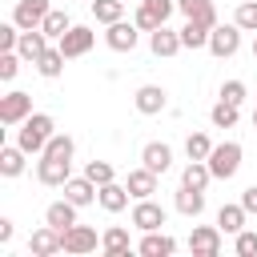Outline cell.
Returning <instances> with one entry per match:
<instances>
[{"label": "cell", "mask_w": 257, "mask_h": 257, "mask_svg": "<svg viewBox=\"0 0 257 257\" xmlns=\"http://www.w3.org/2000/svg\"><path fill=\"white\" fill-rule=\"evenodd\" d=\"M52 137H56V120H52L48 112H32V116L16 128V145H20L28 157H32V153L40 157V153H44V145H48Z\"/></svg>", "instance_id": "obj_1"}, {"label": "cell", "mask_w": 257, "mask_h": 257, "mask_svg": "<svg viewBox=\"0 0 257 257\" xmlns=\"http://www.w3.org/2000/svg\"><path fill=\"white\" fill-rule=\"evenodd\" d=\"M237 169H241V145H237V141L213 145V153H209V173H213V181H229V177H237Z\"/></svg>", "instance_id": "obj_2"}, {"label": "cell", "mask_w": 257, "mask_h": 257, "mask_svg": "<svg viewBox=\"0 0 257 257\" xmlns=\"http://www.w3.org/2000/svg\"><path fill=\"white\" fill-rule=\"evenodd\" d=\"M173 8H177V0H141V8H137V16H133V24H137L141 32H157V28L173 16Z\"/></svg>", "instance_id": "obj_3"}, {"label": "cell", "mask_w": 257, "mask_h": 257, "mask_svg": "<svg viewBox=\"0 0 257 257\" xmlns=\"http://www.w3.org/2000/svg\"><path fill=\"white\" fill-rule=\"evenodd\" d=\"M221 225H197L193 233H189V253L193 257H217L221 253Z\"/></svg>", "instance_id": "obj_4"}, {"label": "cell", "mask_w": 257, "mask_h": 257, "mask_svg": "<svg viewBox=\"0 0 257 257\" xmlns=\"http://www.w3.org/2000/svg\"><path fill=\"white\" fill-rule=\"evenodd\" d=\"M32 116V96L28 92H8V96H0V124H24Z\"/></svg>", "instance_id": "obj_5"}, {"label": "cell", "mask_w": 257, "mask_h": 257, "mask_svg": "<svg viewBox=\"0 0 257 257\" xmlns=\"http://www.w3.org/2000/svg\"><path fill=\"white\" fill-rule=\"evenodd\" d=\"M92 40H96V32L92 28H84V24H72L60 40H56V48L68 56V60H76V56H84L88 48H92Z\"/></svg>", "instance_id": "obj_6"}, {"label": "cell", "mask_w": 257, "mask_h": 257, "mask_svg": "<svg viewBox=\"0 0 257 257\" xmlns=\"http://www.w3.org/2000/svg\"><path fill=\"white\" fill-rule=\"evenodd\" d=\"M241 48V28L237 24H213V32H209V52L213 56H233Z\"/></svg>", "instance_id": "obj_7"}, {"label": "cell", "mask_w": 257, "mask_h": 257, "mask_svg": "<svg viewBox=\"0 0 257 257\" xmlns=\"http://www.w3.org/2000/svg\"><path fill=\"white\" fill-rule=\"evenodd\" d=\"M28 253H36V257L64 253V233H60L56 225H48V221H44V229H36V233L28 237Z\"/></svg>", "instance_id": "obj_8"}, {"label": "cell", "mask_w": 257, "mask_h": 257, "mask_svg": "<svg viewBox=\"0 0 257 257\" xmlns=\"http://www.w3.org/2000/svg\"><path fill=\"white\" fill-rule=\"evenodd\" d=\"M100 241H96V229L92 225H68L64 229V253H72V257H84V253H92Z\"/></svg>", "instance_id": "obj_9"}, {"label": "cell", "mask_w": 257, "mask_h": 257, "mask_svg": "<svg viewBox=\"0 0 257 257\" xmlns=\"http://www.w3.org/2000/svg\"><path fill=\"white\" fill-rule=\"evenodd\" d=\"M133 225H137L141 233H153V229L165 225V209H161L153 197H141V201L133 205Z\"/></svg>", "instance_id": "obj_10"}, {"label": "cell", "mask_w": 257, "mask_h": 257, "mask_svg": "<svg viewBox=\"0 0 257 257\" xmlns=\"http://www.w3.org/2000/svg\"><path fill=\"white\" fill-rule=\"evenodd\" d=\"M133 104H137V112H145V116H157V112H165V104H169V92H165L161 84H141V88H137V96H133Z\"/></svg>", "instance_id": "obj_11"}, {"label": "cell", "mask_w": 257, "mask_h": 257, "mask_svg": "<svg viewBox=\"0 0 257 257\" xmlns=\"http://www.w3.org/2000/svg\"><path fill=\"white\" fill-rule=\"evenodd\" d=\"M48 12H52V8H48V0H16L12 20H16L20 28H40Z\"/></svg>", "instance_id": "obj_12"}, {"label": "cell", "mask_w": 257, "mask_h": 257, "mask_svg": "<svg viewBox=\"0 0 257 257\" xmlns=\"http://www.w3.org/2000/svg\"><path fill=\"white\" fill-rule=\"evenodd\" d=\"M36 177H40V185H64V181L72 177V161L40 157V161H36Z\"/></svg>", "instance_id": "obj_13"}, {"label": "cell", "mask_w": 257, "mask_h": 257, "mask_svg": "<svg viewBox=\"0 0 257 257\" xmlns=\"http://www.w3.org/2000/svg\"><path fill=\"white\" fill-rule=\"evenodd\" d=\"M137 36H141V28L137 24H124V20L108 24V32H104V40H108L112 52H133L137 48Z\"/></svg>", "instance_id": "obj_14"}, {"label": "cell", "mask_w": 257, "mask_h": 257, "mask_svg": "<svg viewBox=\"0 0 257 257\" xmlns=\"http://www.w3.org/2000/svg\"><path fill=\"white\" fill-rule=\"evenodd\" d=\"M141 165L161 177V173H169V165H173V149H169L165 141H149V145L141 149Z\"/></svg>", "instance_id": "obj_15"}, {"label": "cell", "mask_w": 257, "mask_h": 257, "mask_svg": "<svg viewBox=\"0 0 257 257\" xmlns=\"http://www.w3.org/2000/svg\"><path fill=\"white\" fill-rule=\"evenodd\" d=\"M48 48V36H44V28H20V40H16V52L24 56V60H40V52Z\"/></svg>", "instance_id": "obj_16"}, {"label": "cell", "mask_w": 257, "mask_h": 257, "mask_svg": "<svg viewBox=\"0 0 257 257\" xmlns=\"http://www.w3.org/2000/svg\"><path fill=\"white\" fill-rule=\"evenodd\" d=\"M149 48H153V56H177L185 44H181V32H173V28H157V32H149Z\"/></svg>", "instance_id": "obj_17"}, {"label": "cell", "mask_w": 257, "mask_h": 257, "mask_svg": "<svg viewBox=\"0 0 257 257\" xmlns=\"http://www.w3.org/2000/svg\"><path fill=\"white\" fill-rule=\"evenodd\" d=\"M96 193H100V185H92L88 177H68V181H64V197H68L72 205H80V209H84V205H92V201H96Z\"/></svg>", "instance_id": "obj_18"}, {"label": "cell", "mask_w": 257, "mask_h": 257, "mask_svg": "<svg viewBox=\"0 0 257 257\" xmlns=\"http://www.w3.org/2000/svg\"><path fill=\"white\" fill-rule=\"evenodd\" d=\"M128 185H116V181H108V185H100V193H96V201H100V209L104 213H120V209H128Z\"/></svg>", "instance_id": "obj_19"}, {"label": "cell", "mask_w": 257, "mask_h": 257, "mask_svg": "<svg viewBox=\"0 0 257 257\" xmlns=\"http://www.w3.org/2000/svg\"><path fill=\"white\" fill-rule=\"evenodd\" d=\"M137 253H141V257H173V253H177V241H173L169 233H157V229H153V233H145V241L137 245Z\"/></svg>", "instance_id": "obj_20"}, {"label": "cell", "mask_w": 257, "mask_h": 257, "mask_svg": "<svg viewBox=\"0 0 257 257\" xmlns=\"http://www.w3.org/2000/svg\"><path fill=\"white\" fill-rule=\"evenodd\" d=\"M76 209H80V205H72L68 197H64V201H52V205L44 209V221H48V225H56V229L64 233L68 225H76Z\"/></svg>", "instance_id": "obj_21"}, {"label": "cell", "mask_w": 257, "mask_h": 257, "mask_svg": "<svg viewBox=\"0 0 257 257\" xmlns=\"http://www.w3.org/2000/svg\"><path fill=\"white\" fill-rule=\"evenodd\" d=\"M245 217H249V209H245L241 201H237V205H221V209H217V225H221V233H233V237L245 229Z\"/></svg>", "instance_id": "obj_22"}, {"label": "cell", "mask_w": 257, "mask_h": 257, "mask_svg": "<svg viewBox=\"0 0 257 257\" xmlns=\"http://www.w3.org/2000/svg\"><path fill=\"white\" fill-rule=\"evenodd\" d=\"M124 185H128V193H133L137 201H141V197H153V193H157V173L141 165V169H133V173H128V181H124Z\"/></svg>", "instance_id": "obj_23"}, {"label": "cell", "mask_w": 257, "mask_h": 257, "mask_svg": "<svg viewBox=\"0 0 257 257\" xmlns=\"http://www.w3.org/2000/svg\"><path fill=\"white\" fill-rule=\"evenodd\" d=\"M177 213H185V217H201V213H205V189H189V185H181V189H177Z\"/></svg>", "instance_id": "obj_24"}, {"label": "cell", "mask_w": 257, "mask_h": 257, "mask_svg": "<svg viewBox=\"0 0 257 257\" xmlns=\"http://www.w3.org/2000/svg\"><path fill=\"white\" fill-rule=\"evenodd\" d=\"M177 8L185 12V20H201V24H217V8H213V0H177Z\"/></svg>", "instance_id": "obj_25"}, {"label": "cell", "mask_w": 257, "mask_h": 257, "mask_svg": "<svg viewBox=\"0 0 257 257\" xmlns=\"http://www.w3.org/2000/svg\"><path fill=\"white\" fill-rule=\"evenodd\" d=\"M24 157H28V153H24L20 145H4V149H0V177H20V173H24Z\"/></svg>", "instance_id": "obj_26"}, {"label": "cell", "mask_w": 257, "mask_h": 257, "mask_svg": "<svg viewBox=\"0 0 257 257\" xmlns=\"http://www.w3.org/2000/svg\"><path fill=\"white\" fill-rule=\"evenodd\" d=\"M100 249H104L108 257H124V253H128V229L108 225V229H104V237H100Z\"/></svg>", "instance_id": "obj_27"}, {"label": "cell", "mask_w": 257, "mask_h": 257, "mask_svg": "<svg viewBox=\"0 0 257 257\" xmlns=\"http://www.w3.org/2000/svg\"><path fill=\"white\" fill-rule=\"evenodd\" d=\"M209 24H201V20H185V28H181V44L185 48H209Z\"/></svg>", "instance_id": "obj_28"}, {"label": "cell", "mask_w": 257, "mask_h": 257, "mask_svg": "<svg viewBox=\"0 0 257 257\" xmlns=\"http://www.w3.org/2000/svg\"><path fill=\"white\" fill-rule=\"evenodd\" d=\"M64 60H68V56H64L60 48H44V52H40V60H36V72H40V76H48V80H56V76L64 72Z\"/></svg>", "instance_id": "obj_29"}, {"label": "cell", "mask_w": 257, "mask_h": 257, "mask_svg": "<svg viewBox=\"0 0 257 257\" xmlns=\"http://www.w3.org/2000/svg\"><path fill=\"white\" fill-rule=\"evenodd\" d=\"M209 181H213L209 161H189V165H185V173H181V185H189V189H205Z\"/></svg>", "instance_id": "obj_30"}, {"label": "cell", "mask_w": 257, "mask_h": 257, "mask_svg": "<svg viewBox=\"0 0 257 257\" xmlns=\"http://www.w3.org/2000/svg\"><path fill=\"white\" fill-rule=\"evenodd\" d=\"M88 4H92V16H96L100 24L124 20V0H88Z\"/></svg>", "instance_id": "obj_31"}, {"label": "cell", "mask_w": 257, "mask_h": 257, "mask_svg": "<svg viewBox=\"0 0 257 257\" xmlns=\"http://www.w3.org/2000/svg\"><path fill=\"white\" fill-rule=\"evenodd\" d=\"M237 108H241V104H229V100H217V104H213V112H209V120H213L217 128H233V124H237V116H241Z\"/></svg>", "instance_id": "obj_32"}, {"label": "cell", "mask_w": 257, "mask_h": 257, "mask_svg": "<svg viewBox=\"0 0 257 257\" xmlns=\"http://www.w3.org/2000/svg\"><path fill=\"white\" fill-rule=\"evenodd\" d=\"M40 28H44V36H56V40H60V36H64V32L72 28V20H68V12L52 8V12L44 16V24H40Z\"/></svg>", "instance_id": "obj_33"}, {"label": "cell", "mask_w": 257, "mask_h": 257, "mask_svg": "<svg viewBox=\"0 0 257 257\" xmlns=\"http://www.w3.org/2000/svg\"><path fill=\"white\" fill-rule=\"evenodd\" d=\"M185 153H189V161H209V153H213V141H209L205 133H189V141H185Z\"/></svg>", "instance_id": "obj_34"}, {"label": "cell", "mask_w": 257, "mask_h": 257, "mask_svg": "<svg viewBox=\"0 0 257 257\" xmlns=\"http://www.w3.org/2000/svg\"><path fill=\"white\" fill-rule=\"evenodd\" d=\"M72 149H76V145H72V137H68V133H56V137L44 145V153H40V157H60V161H72Z\"/></svg>", "instance_id": "obj_35"}, {"label": "cell", "mask_w": 257, "mask_h": 257, "mask_svg": "<svg viewBox=\"0 0 257 257\" xmlns=\"http://www.w3.org/2000/svg\"><path fill=\"white\" fill-rule=\"evenodd\" d=\"M233 24H237L241 32H257V0H245V4H237V12H233Z\"/></svg>", "instance_id": "obj_36"}, {"label": "cell", "mask_w": 257, "mask_h": 257, "mask_svg": "<svg viewBox=\"0 0 257 257\" xmlns=\"http://www.w3.org/2000/svg\"><path fill=\"white\" fill-rule=\"evenodd\" d=\"M84 177H88L92 185H108V181H116V169H112L108 161H88V165H84Z\"/></svg>", "instance_id": "obj_37"}, {"label": "cell", "mask_w": 257, "mask_h": 257, "mask_svg": "<svg viewBox=\"0 0 257 257\" xmlns=\"http://www.w3.org/2000/svg\"><path fill=\"white\" fill-rule=\"evenodd\" d=\"M16 72H20V52H16V48L0 52V80H12Z\"/></svg>", "instance_id": "obj_38"}, {"label": "cell", "mask_w": 257, "mask_h": 257, "mask_svg": "<svg viewBox=\"0 0 257 257\" xmlns=\"http://www.w3.org/2000/svg\"><path fill=\"white\" fill-rule=\"evenodd\" d=\"M221 100L241 104V100H245V84H241V80H225V84H221Z\"/></svg>", "instance_id": "obj_39"}, {"label": "cell", "mask_w": 257, "mask_h": 257, "mask_svg": "<svg viewBox=\"0 0 257 257\" xmlns=\"http://www.w3.org/2000/svg\"><path fill=\"white\" fill-rule=\"evenodd\" d=\"M237 253H241V257H253V253H257V233L241 229V233H237Z\"/></svg>", "instance_id": "obj_40"}, {"label": "cell", "mask_w": 257, "mask_h": 257, "mask_svg": "<svg viewBox=\"0 0 257 257\" xmlns=\"http://www.w3.org/2000/svg\"><path fill=\"white\" fill-rule=\"evenodd\" d=\"M241 205H245L249 213H257V185H249V189L241 193Z\"/></svg>", "instance_id": "obj_41"}, {"label": "cell", "mask_w": 257, "mask_h": 257, "mask_svg": "<svg viewBox=\"0 0 257 257\" xmlns=\"http://www.w3.org/2000/svg\"><path fill=\"white\" fill-rule=\"evenodd\" d=\"M8 241H12V221L0 217V245H8Z\"/></svg>", "instance_id": "obj_42"}, {"label": "cell", "mask_w": 257, "mask_h": 257, "mask_svg": "<svg viewBox=\"0 0 257 257\" xmlns=\"http://www.w3.org/2000/svg\"><path fill=\"white\" fill-rule=\"evenodd\" d=\"M253 128H257V108H253Z\"/></svg>", "instance_id": "obj_43"}, {"label": "cell", "mask_w": 257, "mask_h": 257, "mask_svg": "<svg viewBox=\"0 0 257 257\" xmlns=\"http://www.w3.org/2000/svg\"><path fill=\"white\" fill-rule=\"evenodd\" d=\"M253 56H257V40H253Z\"/></svg>", "instance_id": "obj_44"}]
</instances>
